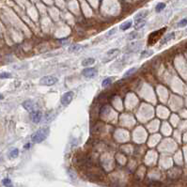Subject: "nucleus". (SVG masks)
<instances>
[{"label": "nucleus", "mask_w": 187, "mask_h": 187, "mask_svg": "<svg viewBox=\"0 0 187 187\" xmlns=\"http://www.w3.org/2000/svg\"><path fill=\"white\" fill-rule=\"evenodd\" d=\"M94 63H95V59L89 58H86L82 61V66L83 67H88V66H90Z\"/></svg>", "instance_id": "9d476101"}, {"label": "nucleus", "mask_w": 187, "mask_h": 187, "mask_svg": "<svg viewBox=\"0 0 187 187\" xmlns=\"http://www.w3.org/2000/svg\"><path fill=\"white\" fill-rule=\"evenodd\" d=\"M150 55H152V51H146V52H143L141 54V58H144V57L147 58V57H149Z\"/></svg>", "instance_id": "b1692460"}, {"label": "nucleus", "mask_w": 187, "mask_h": 187, "mask_svg": "<svg viewBox=\"0 0 187 187\" xmlns=\"http://www.w3.org/2000/svg\"><path fill=\"white\" fill-rule=\"evenodd\" d=\"M2 183H3V185H5V186H7V187H12L13 186V183H12V180L10 179H4L3 180H2Z\"/></svg>", "instance_id": "f3484780"}, {"label": "nucleus", "mask_w": 187, "mask_h": 187, "mask_svg": "<svg viewBox=\"0 0 187 187\" xmlns=\"http://www.w3.org/2000/svg\"><path fill=\"white\" fill-rule=\"evenodd\" d=\"M18 154H19V150H18V149H13L10 152V156H11L12 158H15V157H17Z\"/></svg>", "instance_id": "a211bd4d"}, {"label": "nucleus", "mask_w": 187, "mask_h": 187, "mask_svg": "<svg viewBox=\"0 0 187 187\" xmlns=\"http://www.w3.org/2000/svg\"><path fill=\"white\" fill-rule=\"evenodd\" d=\"M74 97V93L73 91H68V92H65L62 97H61V104L64 105V106H67L68 104H70V103L73 101Z\"/></svg>", "instance_id": "7ed1b4c3"}, {"label": "nucleus", "mask_w": 187, "mask_h": 187, "mask_svg": "<svg viewBox=\"0 0 187 187\" xmlns=\"http://www.w3.org/2000/svg\"><path fill=\"white\" fill-rule=\"evenodd\" d=\"M58 81V80L57 77L48 75V76H43V77L40 80V84L43 85V86H53V85H55Z\"/></svg>", "instance_id": "f03ea898"}, {"label": "nucleus", "mask_w": 187, "mask_h": 187, "mask_svg": "<svg viewBox=\"0 0 187 187\" xmlns=\"http://www.w3.org/2000/svg\"><path fill=\"white\" fill-rule=\"evenodd\" d=\"M137 71V68H131L130 70H128L125 73H124V75H123V77L125 78V77H128V76H130V75H132L133 73H134L135 72Z\"/></svg>", "instance_id": "2eb2a0df"}, {"label": "nucleus", "mask_w": 187, "mask_h": 187, "mask_svg": "<svg viewBox=\"0 0 187 187\" xmlns=\"http://www.w3.org/2000/svg\"><path fill=\"white\" fill-rule=\"evenodd\" d=\"M109 111H110V107L107 106V105H105V106H104V107L101 109V114H102V115H106Z\"/></svg>", "instance_id": "6ab92c4d"}, {"label": "nucleus", "mask_w": 187, "mask_h": 187, "mask_svg": "<svg viewBox=\"0 0 187 187\" xmlns=\"http://www.w3.org/2000/svg\"><path fill=\"white\" fill-rule=\"evenodd\" d=\"M131 27H132V21H128V22H125L124 24H122L120 26V29L123 30V31H125V30L129 29Z\"/></svg>", "instance_id": "ddd939ff"}, {"label": "nucleus", "mask_w": 187, "mask_h": 187, "mask_svg": "<svg viewBox=\"0 0 187 187\" xmlns=\"http://www.w3.org/2000/svg\"><path fill=\"white\" fill-rule=\"evenodd\" d=\"M112 81H113V79H112V78H110V77H108V78H105V79L103 81V83H102V86H103V88H106V87L110 86V85L112 84Z\"/></svg>", "instance_id": "4468645a"}, {"label": "nucleus", "mask_w": 187, "mask_h": 187, "mask_svg": "<svg viewBox=\"0 0 187 187\" xmlns=\"http://www.w3.org/2000/svg\"><path fill=\"white\" fill-rule=\"evenodd\" d=\"M12 74L9 73H0V79H5V78H11Z\"/></svg>", "instance_id": "412c9836"}, {"label": "nucleus", "mask_w": 187, "mask_h": 187, "mask_svg": "<svg viewBox=\"0 0 187 187\" xmlns=\"http://www.w3.org/2000/svg\"><path fill=\"white\" fill-rule=\"evenodd\" d=\"M148 15V12L146 11V12H141V13H139L135 17H134V19H135V21H138V20H143V19H145V17Z\"/></svg>", "instance_id": "f8f14e48"}, {"label": "nucleus", "mask_w": 187, "mask_h": 187, "mask_svg": "<svg viewBox=\"0 0 187 187\" xmlns=\"http://www.w3.org/2000/svg\"><path fill=\"white\" fill-rule=\"evenodd\" d=\"M30 117L34 123H39L43 119V113L41 111H33L30 113Z\"/></svg>", "instance_id": "423d86ee"}, {"label": "nucleus", "mask_w": 187, "mask_h": 187, "mask_svg": "<svg viewBox=\"0 0 187 187\" xmlns=\"http://www.w3.org/2000/svg\"><path fill=\"white\" fill-rule=\"evenodd\" d=\"M164 29H165V28H163L161 31L159 30V31H155V32L151 33V34L149 35V45H152L153 43H155L157 42V40H158V37H160V35L164 31Z\"/></svg>", "instance_id": "39448f33"}, {"label": "nucleus", "mask_w": 187, "mask_h": 187, "mask_svg": "<svg viewBox=\"0 0 187 187\" xmlns=\"http://www.w3.org/2000/svg\"><path fill=\"white\" fill-rule=\"evenodd\" d=\"M82 74L86 77V78H94L97 74H98V71L95 68H86L85 70H83Z\"/></svg>", "instance_id": "20e7f679"}, {"label": "nucleus", "mask_w": 187, "mask_h": 187, "mask_svg": "<svg viewBox=\"0 0 187 187\" xmlns=\"http://www.w3.org/2000/svg\"><path fill=\"white\" fill-rule=\"evenodd\" d=\"M145 24H146V20H145V19H143V20H138V21L135 22L134 28H135V29H140V28H142L145 26Z\"/></svg>", "instance_id": "9b49d317"}, {"label": "nucleus", "mask_w": 187, "mask_h": 187, "mask_svg": "<svg viewBox=\"0 0 187 187\" xmlns=\"http://www.w3.org/2000/svg\"><path fill=\"white\" fill-rule=\"evenodd\" d=\"M116 29H117V28H113V29H112V30H111V31H110V32L107 34V36H110V35H112L113 33H116V31H117Z\"/></svg>", "instance_id": "393cba45"}, {"label": "nucleus", "mask_w": 187, "mask_h": 187, "mask_svg": "<svg viewBox=\"0 0 187 187\" xmlns=\"http://www.w3.org/2000/svg\"><path fill=\"white\" fill-rule=\"evenodd\" d=\"M137 36H138V33L137 32H132L131 34H129V40H134V39H136L137 38Z\"/></svg>", "instance_id": "5701e85b"}, {"label": "nucleus", "mask_w": 187, "mask_h": 187, "mask_svg": "<svg viewBox=\"0 0 187 187\" xmlns=\"http://www.w3.org/2000/svg\"><path fill=\"white\" fill-rule=\"evenodd\" d=\"M23 106H24V108H25L26 110H28V111L30 112V113H32L33 111H35V110H34L35 104H34V103H33L32 101H26V102H24V103H23Z\"/></svg>", "instance_id": "6e6552de"}, {"label": "nucleus", "mask_w": 187, "mask_h": 187, "mask_svg": "<svg viewBox=\"0 0 187 187\" xmlns=\"http://www.w3.org/2000/svg\"><path fill=\"white\" fill-rule=\"evenodd\" d=\"M1 99H3V95L0 94V100H1Z\"/></svg>", "instance_id": "bb28decb"}, {"label": "nucleus", "mask_w": 187, "mask_h": 187, "mask_svg": "<svg viewBox=\"0 0 187 187\" xmlns=\"http://www.w3.org/2000/svg\"><path fill=\"white\" fill-rule=\"evenodd\" d=\"M80 48H81V46H80L79 44H75V45H72V46L69 48V51H71V52H74V51H78Z\"/></svg>", "instance_id": "aec40b11"}, {"label": "nucleus", "mask_w": 187, "mask_h": 187, "mask_svg": "<svg viewBox=\"0 0 187 187\" xmlns=\"http://www.w3.org/2000/svg\"><path fill=\"white\" fill-rule=\"evenodd\" d=\"M49 128L45 127V128H42V129H39L38 131H36L32 136H31V140L34 142V143H41L43 142V140L46 139V137L48 136L49 134Z\"/></svg>", "instance_id": "f257e3e1"}, {"label": "nucleus", "mask_w": 187, "mask_h": 187, "mask_svg": "<svg viewBox=\"0 0 187 187\" xmlns=\"http://www.w3.org/2000/svg\"><path fill=\"white\" fill-rule=\"evenodd\" d=\"M119 54V49H111L107 52L106 57H105V61H110L112 59H114Z\"/></svg>", "instance_id": "0eeeda50"}, {"label": "nucleus", "mask_w": 187, "mask_h": 187, "mask_svg": "<svg viewBox=\"0 0 187 187\" xmlns=\"http://www.w3.org/2000/svg\"><path fill=\"white\" fill-rule=\"evenodd\" d=\"M185 26H187V19H182L180 22L178 23V27L179 28H184Z\"/></svg>", "instance_id": "4be33fe9"}, {"label": "nucleus", "mask_w": 187, "mask_h": 187, "mask_svg": "<svg viewBox=\"0 0 187 187\" xmlns=\"http://www.w3.org/2000/svg\"><path fill=\"white\" fill-rule=\"evenodd\" d=\"M29 147H30V145H29V144H27V145L25 146V148H26V149H28Z\"/></svg>", "instance_id": "a878e982"}, {"label": "nucleus", "mask_w": 187, "mask_h": 187, "mask_svg": "<svg viewBox=\"0 0 187 187\" xmlns=\"http://www.w3.org/2000/svg\"><path fill=\"white\" fill-rule=\"evenodd\" d=\"M164 8H165V4H164V3H159V4L155 7V11H156V13H160V12H162Z\"/></svg>", "instance_id": "dca6fc26"}, {"label": "nucleus", "mask_w": 187, "mask_h": 187, "mask_svg": "<svg viewBox=\"0 0 187 187\" xmlns=\"http://www.w3.org/2000/svg\"><path fill=\"white\" fill-rule=\"evenodd\" d=\"M174 36H175V33H174V32H172V33H169L168 35H166L165 37H164V38H163V40L161 41L160 44H161V45H163V44H165V43H168L170 40H172V39L174 38Z\"/></svg>", "instance_id": "1a4fd4ad"}]
</instances>
